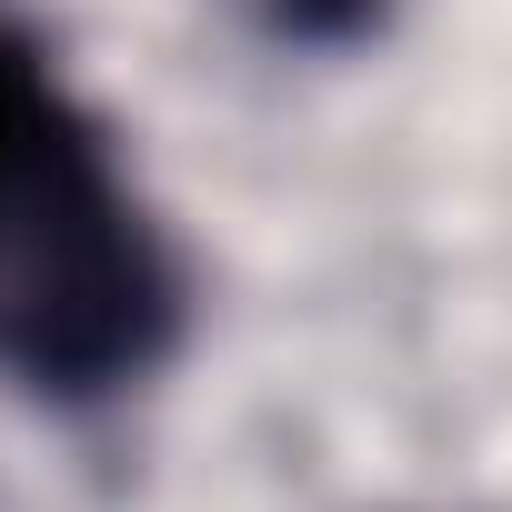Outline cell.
Wrapping results in <instances>:
<instances>
[{"mask_svg": "<svg viewBox=\"0 0 512 512\" xmlns=\"http://www.w3.org/2000/svg\"><path fill=\"white\" fill-rule=\"evenodd\" d=\"M241 11L282 51H362V41H382L392 0H241Z\"/></svg>", "mask_w": 512, "mask_h": 512, "instance_id": "7a4b0ae2", "label": "cell"}, {"mask_svg": "<svg viewBox=\"0 0 512 512\" xmlns=\"http://www.w3.org/2000/svg\"><path fill=\"white\" fill-rule=\"evenodd\" d=\"M181 262L101 111L0 11V382L91 412L181 352Z\"/></svg>", "mask_w": 512, "mask_h": 512, "instance_id": "6da1fadb", "label": "cell"}]
</instances>
